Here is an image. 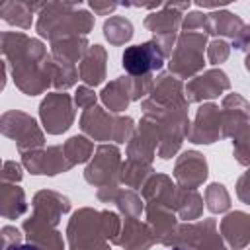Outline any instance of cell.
<instances>
[{"instance_id":"32","label":"cell","mask_w":250,"mask_h":250,"mask_svg":"<svg viewBox=\"0 0 250 250\" xmlns=\"http://www.w3.org/2000/svg\"><path fill=\"white\" fill-rule=\"evenodd\" d=\"M232 145H234V156L242 166L250 164V125L244 127L242 131H238L232 137Z\"/></svg>"},{"instance_id":"22","label":"cell","mask_w":250,"mask_h":250,"mask_svg":"<svg viewBox=\"0 0 250 250\" xmlns=\"http://www.w3.org/2000/svg\"><path fill=\"white\" fill-rule=\"evenodd\" d=\"M102 100H104V104L109 107L111 113L123 111V109L129 105V102L133 100L131 78H129V76H121V78L109 82V84L102 90Z\"/></svg>"},{"instance_id":"30","label":"cell","mask_w":250,"mask_h":250,"mask_svg":"<svg viewBox=\"0 0 250 250\" xmlns=\"http://www.w3.org/2000/svg\"><path fill=\"white\" fill-rule=\"evenodd\" d=\"M205 201H207V209L211 213H223L230 207V197L223 184H211L205 189Z\"/></svg>"},{"instance_id":"11","label":"cell","mask_w":250,"mask_h":250,"mask_svg":"<svg viewBox=\"0 0 250 250\" xmlns=\"http://www.w3.org/2000/svg\"><path fill=\"white\" fill-rule=\"evenodd\" d=\"M39 115H41V121H43V127L47 133L59 135V133L66 131L74 119L70 96L64 92L49 94L39 105Z\"/></svg>"},{"instance_id":"6","label":"cell","mask_w":250,"mask_h":250,"mask_svg":"<svg viewBox=\"0 0 250 250\" xmlns=\"http://www.w3.org/2000/svg\"><path fill=\"white\" fill-rule=\"evenodd\" d=\"M164 59H166V53L152 39V41H146L141 45L127 47L123 51L121 64L131 78H148V76H152V72H156L164 66Z\"/></svg>"},{"instance_id":"24","label":"cell","mask_w":250,"mask_h":250,"mask_svg":"<svg viewBox=\"0 0 250 250\" xmlns=\"http://www.w3.org/2000/svg\"><path fill=\"white\" fill-rule=\"evenodd\" d=\"M0 201H2V217L4 219H18L20 215L25 213L27 203H25V193L20 186L4 182L2 184V193H0Z\"/></svg>"},{"instance_id":"20","label":"cell","mask_w":250,"mask_h":250,"mask_svg":"<svg viewBox=\"0 0 250 250\" xmlns=\"http://www.w3.org/2000/svg\"><path fill=\"white\" fill-rule=\"evenodd\" d=\"M154 236L148 229V225H143L137 219L127 217L121 229V236L117 238V244L125 250H148L154 244Z\"/></svg>"},{"instance_id":"21","label":"cell","mask_w":250,"mask_h":250,"mask_svg":"<svg viewBox=\"0 0 250 250\" xmlns=\"http://www.w3.org/2000/svg\"><path fill=\"white\" fill-rule=\"evenodd\" d=\"M86 47H88V41L84 37L59 39V41H53V45H51V57L59 64L74 66L86 55V51H88Z\"/></svg>"},{"instance_id":"34","label":"cell","mask_w":250,"mask_h":250,"mask_svg":"<svg viewBox=\"0 0 250 250\" xmlns=\"http://www.w3.org/2000/svg\"><path fill=\"white\" fill-rule=\"evenodd\" d=\"M229 51H230V47H229V43H225L223 39H215V41H211L209 47H207L209 62H211V64H221L223 61H227Z\"/></svg>"},{"instance_id":"14","label":"cell","mask_w":250,"mask_h":250,"mask_svg":"<svg viewBox=\"0 0 250 250\" xmlns=\"http://www.w3.org/2000/svg\"><path fill=\"white\" fill-rule=\"evenodd\" d=\"M230 88L229 76L221 70V68H213L207 70L199 76H195L193 80L188 82L186 86V100L189 102H203V100H211L217 98L219 94H223L225 90Z\"/></svg>"},{"instance_id":"27","label":"cell","mask_w":250,"mask_h":250,"mask_svg":"<svg viewBox=\"0 0 250 250\" xmlns=\"http://www.w3.org/2000/svg\"><path fill=\"white\" fill-rule=\"evenodd\" d=\"M150 174H152V166L148 162L127 158L125 164L121 166V182H125L133 189L145 186L146 184V178H150Z\"/></svg>"},{"instance_id":"12","label":"cell","mask_w":250,"mask_h":250,"mask_svg":"<svg viewBox=\"0 0 250 250\" xmlns=\"http://www.w3.org/2000/svg\"><path fill=\"white\" fill-rule=\"evenodd\" d=\"M21 162L31 174H47V176H55L72 168L62 146H49L43 150L37 148V150L23 152Z\"/></svg>"},{"instance_id":"15","label":"cell","mask_w":250,"mask_h":250,"mask_svg":"<svg viewBox=\"0 0 250 250\" xmlns=\"http://www.w3.org/2000/svg\"><path fill=\"white\" fill-rule=\"evenodd\" d=\"M174 176L184 189H195L207 178V162H205L203 154H199L195 150L184 152L176 162Z\"/></svg>"},{"instance_id":"17","label":"cell","mask_w":250,"mask_h":250,"mask_svg":"<svg viewBox=\"0 0 250 250\" xmlns=\"http://www.w3.org/2000/svg\"><path fill=\"white\" fill-rule=\"evenodd\" d=\"M23 230H25L27 242L37 246L39 250H62L64 246L61 232L53 225L37 219L35 215L23 221Z\"/></svg>"},{"instance_id":"40","label":"cell","mask_w":250,"mask_h":250,"mask_svg":"<svg viewBox=\"0 0 250 250\" xmlns=\"http://www.w3.org/2000/svg\"><path fill=\"white\" fill-rule=\"evenodd\" d=\"M2 250H39V248L27 242V244H14V246H6V248H2Z\"/></svg>"},{"instance_id":"8","label":"cell","mask_w":250,"mask_h":250,"mask_svg":"<svg viewBox=\"0 0 250 250\" xmlns=\"http://www.w3.org/2000/svg\"><path fill=\"white\" fill-rule=\"evenodd\" d=\"M2 133L16 141V146L21 154L29 150H37L45 143V137L37 127L35 119L18 109L6 111L2 115Z\"/></svg>"},{"instance_id":"4","label":"cell","mask_w":250,"mask_h":250,"mask_svg":"<svg viewBox=\"0 0 250 250\" xmlns=\"http://www.w3.org/2000/svg\"><path fill=\"white\" fill-rule=\"evenodd\" d=\"M68 244L70 250H111L107 246V238L102 230L100 213L92 209H80L72 215L68 229Z\"/></svg>"},{"instance_id":"10","label":"cell","mask_w":250,"mask_h":250,"mask_svg":"<svg viewBox=\"0 0 250 250\" xmlns=\"http://www.w3.org/2000/svg\"><path fill=\"white\" fill-rule=\"evenodd\" d=\"M170 244L188 246L191 250H227L219 232L215 219H205L195 225H186L176 230Z\"/></svg>"},{"instance_id":"31","label":"cell","mask_w":250,"mask_h":250,"mask_svg":"<svg viewBox=\"0 0 250 250\" xmlns=\"http://www.w3.org/2000/svg\"><path fill=\"white\" fill-rule=\"evenodd\" d=\"M113 201L117 203L119 211L125 213L127 217H131V219H137V217L141 215V211H143V201H141V197H139L135 191H131V189H127V191H117V195H115Z\"/></svg>"},{"instance_id":"29","label":"cell","mask_w":250,"mask_h":250,"mask_svg":"<svg viewBox=\"0 0 250 250\" xmlns=\"http://www.w3.org/2000/svg\"><path fill=\"white\" fill-rule=\"evenodd\" d=\"M64 154L66 158L70 160V164H82L86 162L90 156H94V145L92 141H88L86 137H70L66 143H64Z\"/></svg>"},{"instance_id":"13","label":"cell","mask_w":250,"mask_h":250,"mask_svg":"<svg viewBox=\"0 0 250 250\" xmlns=\"http://www.w3.org/2000/svg\"><path fill=\"white\" fill-rule=\"evenodd\" d=\"M221 129H223V115H221L219 107L215 104H205L197 109L195 123L189 129L188 137L191 143L209 145V143H215L217 139L223 137Z\"/></svg>"},{"instance_id":"2","label":"cell","mask_w":250,"mask_h":250,"mask_svg":"<svg viewBox=\"0 0 250 250\" xmlns=\"http://www.w3.org/2000/svg\"><path fill=\"white\" fill-rule=\"evenodd\" d=\"M78 8L80 4H45L37 20V33L51 41L90 33V29L94 27V16Z\"/></svg>"},{"instance_id":"9","label":"cell","mask_w":250,"mask_h":250,"mask_svg":"<svg viewBox=\"0 0 250 250\" xmlns=\"http://www.w3.org/2000/svg\"><path fill=\"white\" fill-rule=\"evenodd\" d=\"M117 146L102 145L98 146L94 160L88 164L84 178L88 184L100 188H117V182L121 180V160H119Z\"/></svg>"},{"instance_id":"7","label":"cell","mask_w":250,"mask_h":250,"mask_svg":"<svg viewBox=\"0 0 250 250\" xmlns=\"http://www.w3.org/2000/svg\"><path fill=\"white\" fill-rule=\"evenodd\" d=\"M191 4L182 2V4H164L162 12L150 14L145 18V27L154 33V41L162 47L166 57L172 55L174 45H176V31L182 23V10H188Z\"/></svg>"},{"instance_id":"5","label":"cell","mask_w":250,"mask_h":250,"mask_svg":"<svg viewBox=\"0 0 250 250\" xmlns=\"http://www.w3.org/2000/svg\"><path fill=\"white\" fill-rule=\"evenodd\" d=\"M207 43L205 33L197 31H182L174 51L170 55V74H176L178 78H189L197 70L203 68V47Z\"/></svg>"},{"instance_id":"35","label":"cell","mask_w":250,"mask_h":250,"mask_svg":"<svg viewBox=\"0 0 250 250\" xmlns=\"http://www.w3.org/2000/svg\"><path fill=\"white\" fill-rule=\"evenodd\" d=\"M74 102L78 107H84V109H90L96 105V94L88 88V86H80L76 90V96H74Z\"/></svg>"},{"instance_id":"18","label":"cell","mask_w":250,"mask_h":250,"mask_svg":"<svg viewBox=\"0 0 250 250\" xmlns=\"http://www.w3.org/2000/svg\"><path fill=\"white\" fill-rule=\"evenodd\" d=\"M221 232L230 248L240 250L250 242V215L242 211L229 213L221 221Z\"/></svg>"},{"instance_id":"37","label":"cell","mask_w":250,"mask_h":250,"mask_svg":"<svg viewBox=\"0 0 250 250\" xmlns=\"http://www.w3.org/2000/svg\"><path fill=\"white\" fill-rule=\"evenodd\" d=\"M2 242H4L2 248L20 244V242H21V232H20L16 227H2Z\"/></svg>"},{"instance_id":"28","label":"cell","mask_w":250,"mask_h":250,"mask_svg":"<svg viewBox=\"0 0 250 250\" xmlns=\"http://www.w3.org/2000/svg\"><path fill=\"white\" fill-rule=\"evenodd\" d=\"M104 35L113 45H123L133 37V25L123 16H111L104 23Z\"/></svg>"},{"instance_id":"1","label":"cell","mask_w":250,"mask_h":250,"mask_svg":"<svg viewBox=\"0 0 250 250\" xmlns=\"http://www.w3.org/2000/svg\"><path fill=\"white\" fill-rule=\"evenodd\" d=\"M2 53L12 66L16 86L23 94L37 96L53 84V57L41 41L20 31H4Z\"/></svg>"},{"instance_id":"19","label":"cell","mask_w":250,"mask_h":250,"mask_svg":"<svg viewBox=\"0 0 250 250\" xmlns=\"http://www.w3.org/2000/svg\"><path fill=\"white\" fill-rule=\"evenodd\" d=\"M78 76L88 86H98L105 78V49L102 45H92L86 55L82 57V62L78 64Z\"/></svg>"},{"instance_id":"3","label":"cell","mask_w":250,"mask_h":250,"mask_svg":"<svg viewBox=\"0 0 250 250\" xmlns=\"http://www.w3.org/2000/svg\"><path fill=\"white\" fill-rule=\"evenodd\" d=\"M80 127L84 133H88L96 141L111 139L115 143H125V141H131L133 137V119L115 117L111 113H105L98 105L84 109L80 117Z\"/></svg>"},{"instance_id":"41","label":"cell","mask_w":250,"mask_h":250,"mask_svg":"<svg viewBox=\"0 0 250 250\" xmlns=\"http://www.w3.org/2000/svg\"><path fill=\"white\" fill-rule=\"evenodd\" d=\"M170 250H191V248H188V246H172Z\"/></svg>"},{"instance_id":"16","label":"cell","mask_w":250,"mask_h":250,"mask_svg":"<svg viewBox=\"0 0 250 250\" xmlns=\"http://www.w3.org/2000/svg\"><path fill=\"white\" fill-rule=\"evenodd\" d=\"M70 211V201L68 197L57 193V191H51V189H41L35 193L33 197V215L53 227L59 225L62 213H68Z\"/></svg>"},{"instance_id":"26","label":"cell","mask_w":250,"mask_h":250,"mask_svg":"<svg viewBox=\"0 0 250 250\" xmlns=\"http://www.w3.org/2000/svg\"><path fill=\"white\" fill-rule=\"evenodd\" d=\"M201 201L203 199H201V195L195 189H184L182 188V189H178V199H176L174 211L184 221L197 219L201 215V209H203V203Z\"/></svg>"},{"instance_id":"36","label":"cell","mask_w":250,"mask_h":250,"mask_svg":"<svg viewBox=\"0 0 250 250\" xmlns=\"http://www.w3.org/2000/svg\"><path fill=\"white\" fill-rule=\"evenodd\" d=\"M2 180L4 182H12V184L20 182L21 180V166L18 162H14V160H6L4 162V170H2Z\"/></svg>"},{"instance_id":"25","label":"cell","mask_w":250,"mask_h":250,"mask_svg":"<svg viewBox=\"0 0 250 250\" xmlns=\"http://www.w3.org/2000/svg\"><path fill=\"white\" fill-rule=\"evenodd\" d=\"M207 16H209V33L227 35V37H232V41L240 35V31L246 25L236 14L227 12V10H223V12L219 10V12H213Z\"/></svg>"},{"instance_id":"23","label":"cell","mask_w":250,"mask_h":250,"mask_svg":"<svg viewBox=\"0 0 250 250\" xmlns=\"http://www.w3.org/2000/svg\"><path fill=\"white\" fill-rule=\"evenodd\" d=\"M45 4H29V2H4L0 6V16L6 23L21 27V29H29L31 27V20H33V12L35 10H43Z\"/></svg>"},{"instance_id":"38","label":"cell","mask_w":250,"mask_h":250,"mask_svg":"<svg viewBox=\"0 0 250 250\" xmlns=\"http://www.w3.org/2000/svg\"><path fill=\"white\" fill-rule=\"evenodd\" d=\"M232 47L234 49H248L250 47V25H244V29L240 31V35L232 41Z\"/></svg>"},{"instance_id":"39","label":"cell","mask_w":250,"mask_h":250,"mask_svg":"<svg viewBox=\"0 0 250 250\" xmlns=\"http://www.w3.org/2000/svg\"><path fill=\"white\" fill-rule=\"evenodd\" d=\"M90 8H92L96 14L104 16V14H109V12H113V10L117 8V4H100V2H90Z\"/></svg>"},{"instance_id":"33","label":"cell","mask_w":250,"mask_h":250,"mask_svg":"<svg viewBox=\"0 0 250 250\" xmlns=\"http://www.w3.org/2000/svg\"><path fill=\"white\" fill-rule=\"evenodd\" d=\"M182 27H184L186 33H189V31L209 33V16L207 14H201V12H191L182 21Z\"/></svg>"}]
</instances>
